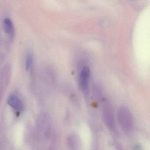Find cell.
<instances>
[{"label": "cell", "mask_w": 150, "mask_h": 150, "mask_svg": "<svg viewBox=\"0 0 150 150\" xmlns=\"http://www.w3.org/2000/svg\"><path fill=\"white\" fill-rule=\"evenodd\" d=\"M117 119L119 125L123 130L129 132L132 129L133 126V117L128 108L121 106L117 109Z\"/></svg>", "instance_id": "1"}, {"label": "cell", "mask_w": 150, "mask_h": 150, "mask_svg": "<svg viewBox=\"0 0 150 150\" xmlns=\"http://www.w3.org/2000/svg\"><path fill=\"white\" fill-rule=\"evenodd\" d=\"M103 117L105 125L113 132H116L115 121L114 112L110 105H105L103 110Z\"/></svg>", "instance_id": "2"}, {"label": "cell", "mask_w": 150, "mask_h": 150, "mask_svg": "<svg viewBox=\"0 0 150 150\" xmlns=\"http://www.w3.org/2000/svg\"><path fill=\"white\" fill-rule=\"evenodd\" d=\"M90 79V69L88 67H84L81 69L79 76L80 88L84 94H87L88 93Z\"/></svg>", "instance_id": "3"}, {"label": "cell", "mask_w": 150, "mask_h": 150, "mask_svg": "<svg viewBox=\"0 0 150 150\" xmlns=\"http://www.w3.org/2000/svg\"><path fill=\"white\" fill-rule=\"evenodd\" d=\"M8 105L16 111L21 112L23 109V104L16 95L13 94L8 97L7 100Z\"/></svg>", "instance_id": "4"}, {"label": "cell", "mask_w": 150, "mask_h": 150, "mask_svg": "<svg viewBox=\"0 0 150 150\" xmlns=\"http://www.w3.org/2000/svg\"><path fill=\"white\" fill-rule=\"evenodd\" d=\"M3 29L7 35L13 37L14 34V26L12 20L8 17L5 18L3 22Z\"/></svg>", "instance_id": "5"}, {"label": "cell", "mask_w": 150, "mask_h": 150, "mask_svg": "<svg viewBox=\"0 0 150 150\" xmlns=\"http://www.w3.org/2000/svg\"><path fill=\"white\" fill-rule=\"evenodd\" d=\"M67 145L70 150H78V141L75 136L71 135L67 139Z\"/></svg>", "instance_id": "6"}, {"label": "cell", "mask_w": 150, "mask_h": 150, "mask_svg": "<svg viewBox=\"0 0 150 150\" xmlns=\"http://www.w3.org/2000/svg\"><path fill=\"white\" fill-rule=\"evenodd\" d=\"M34 56L31 52L29 51L27 52L25 56V68L26 71H29L31 68L33 62Z\"/></svg>", "instance_id": "7"}, {"label": "cell", "mask_w": 150, "mask_h": 150, "mask_svg": "<svg viewBox=\"0 0 150 150\" xmlns=\"http://www.w3.org/2000/svg\"><path fill=\"white\" fill-rule=\"evenodd\" d=\"M116 146L117 150H124L122 147V146H121L120 144L117 143V144L116 145Z\"/></svg>", "instance_id": "8"}]
</instances>
